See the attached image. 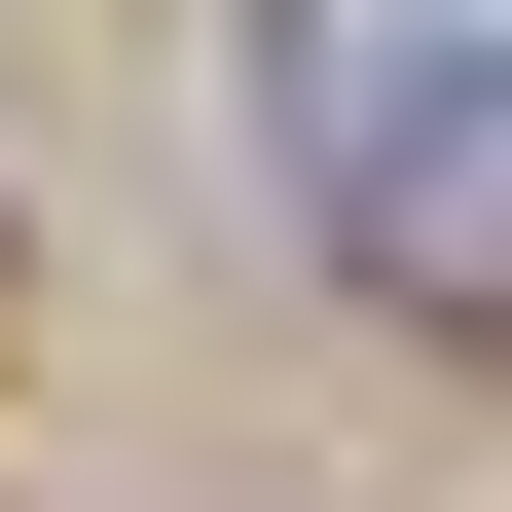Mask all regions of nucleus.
Wrapping results in <instances>:
<instances>
[{
	"label": "nucleus",
	"instance_id": "nucleus-1",
	"mask_svg": "<svg viewBox=\"0 0 512 512\" xmlns=\"http://www.w3.org/2000/svg\"><path fill=\"white\" fill-rule=\"evenodd\" d=\"M293 183L366 293L512 330V0H293Z\"/></svg>",
	"mask_w": 512,
	"mask_h": 512
}]
</instances>
